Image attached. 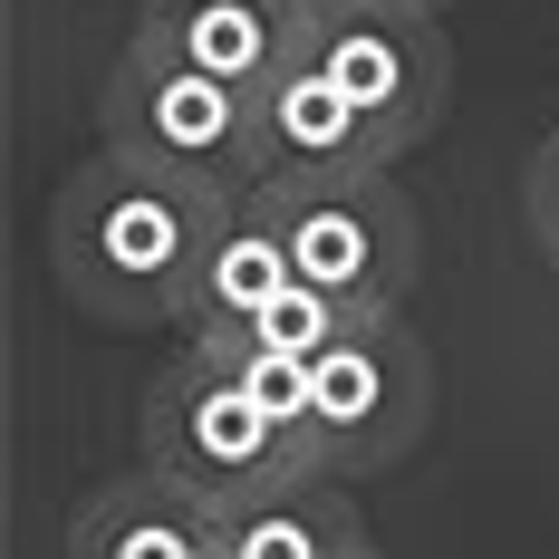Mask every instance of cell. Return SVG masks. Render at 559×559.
Here are the masks:
<instances>
[{"mask_svg": "<svg viewBox=\"0 0 559 559\" xmlns=\"http://www.w3.org/2000/svg\"><path fill=\"white\" fill-rule=\"evenodd\" d=\"M231 203L241 193L213 183V174L97 145L49 203V271L97 329H174L183 337L193 271H203Z\"/></svg>", "mask_w": 559, "mask_h": 559, "instance_id": "6da1fadb", "label": "cell"}, {"mask_svg": "<svg viewBox=\"0 0 559 559\" xmlns=\"http://www.w3.org/2000/svg\"><path fill=\"white\" fill-rule=\"evenodd\" d=\"M97 135L126 145V155H155V165L213 174L231 193H251V183L280 174L271 126H261V87H241L223 68L183 58L155 20H135V39L116 49L107 97H97Z\"/></svg>", "mask_w": 559, "mask_h": 559, "instance_id": "7a4b0ae2", "label": "cell"}, {"mask_svg": "<svg viewBox=\"0 0 559 559\" xmlns=\"http://www.w3.org/2000/svg\"><path fill=\"white\" fill-rule=\"evenodd\" d=\"M271 213L299 251V280H319L347 309H405L425 271V231L405 203V165H280Z\"/></svg>", "mask_w": 559, "mask_h": 559, "instance_id": "3957f363", "label": "cell"}, {"mask_svg": "<svg viewBox=\"0 0 559 559\" xmlns=\"http://www.w3.org/2000/svg\"><path fill=\"white\" fill-rule=\"evenodd\" d=\"M145 463L203 483L223 511L271 492V483H289V473H329L319 444L299 425H280L271 405L231 377V357H213L203 337H183L174 367L145 386Z\"/></svg>", "mask_w": 559, "mask_h": 559, "instance_id": "277c9868", "label": "cell"}, {"mask_svg": "<svg viewBox=\"0 0 559 559\" xmlns=\"http://www.w3.org/2000/svg\"><path fill=\"white\" fill-rule=\"evenodd\" d=\"M435 425V357L405 309H357L319 347V453L329 473H395Z\"/></svg>", "mask_w": 559, "mask_h": 559, "instance_id": "5b68a950", "label": "cell"}, {"mask_svg": "<svg viewBox=\"0 0 559 559\" xmlns=\"http://www.w3.org/2000/svg\"><path fill=\"white\" fill-rule=\"evenodd\" d=\"M319 68L357 107L377 116V135L395 145V165L444 126L453 97V49H444V10H415V0H337L319 10Z\"/></svg>", "mask_w": 559, "mask_h": 559, "instance_id": "8992f818", "label": "cell"}, {"mask_svg": "<svg viewBox=\"0 0 559 559\" xmlns=\"http://www.w3.org/2000/svg\"><path fill=\"white\" fill-rule=\"evenodd\" d=\"M68 559H223V502L165 463H135L68 511Z\"/></svg>", "mask_w": 559, "mask_h": 559, "instance_id": "52a82bcc", "label": "cell"}, {"mask_svg": "<svg viewBox=\"0 0 559 559\" xmlns=\"http://www.w3.org/2000/svg\"><path fill=\"white\" fill-rule=\"evenodd\" d=\"M367 550H377V531L347 492V473H289L223 511V559H367Z\"/></svg>", "mask_w": 559, "mask_h": 559, "instance_id": "ba28073f", "label": "cell"}, {"mask_svg": "<svg viewBox=\"0 0 559 559\" xmlns=\"http://www.w3.org/2000/svg\"><path fill=\"white\" fill-rule=\"evenodd\" d=\"M145 20L183 58L223 68L241 87H271L280 68L309 58V39H319V10L309 0H145Z\"/></svg>", "mask_w": 559, "mask_h": 559, "instance_id": "9c48e42d", "label": "cell"}, {"mask_svg": "<svg viewBox=\"0 0 559 559\" xmlns=\"http://www.w3.org/2000/svg\"><path fill=\"white\" fill-rule=\"evenodd\" d=\"M289 280H299V251H289V231H280L271 193L251 183V193L223 213L213 251H203V271H193L183 337H213V329H231V319H251V309H261V299H280Z\"/></svg>", "mask_w": 559, "mask_h": 559, "instance_id": "30bf717a", "label": "cell"}, {"mask_svg": "<svg viewBox=\"0 0 559 559\" xmlns=\"http://www.w3.org/2000/svg\"><path fill=\"white\" fill-rule=\"evenodd\" d=\"M261 126H271L280 165H395V145L377 135V116L319 68V49L289 58L271 87H261Z\"/></svg>", "mask_w": 559, "mask_h": 559, "instance_id": "8fae6325", "label": "cell"}, {"mask_svg": "<svg viewBox=\"0 0 559 559\" xmlns=\"http://www.w3.org/2000/svg\"><path fill=\"white\" fill-rule=\"evenodd\" d=\"M347 319H357V309H347V299H329L319 280H289L280 299H261L251 319H231V329H213V337H223V347H280V357H319V347H329Z\"/></svg>", "mask_w": 559, "mask_h": 559, "instance_id": "7c38bea8", "label": "cell"}, {"mask_svg": "<svg viewBox=\"0 0 559 559\" xmlns=\"http://www.w3.org/2000/svg\"><path fill=\"white\" fill-rule=\"evenodd\" d=\"M521 223H531V251L559 271V126L540 135V155H531V174H521Z\"/></svg>", "mask_w": 559, "mask_h": 559, "instance_id": "4fadbf2b", "label": "cell"}, {"mask_svg": "<svg viewBox=\"0 0 559 559\" xmlns=\"http://www.w3.org/2000/svg\"><path fill=\"white\" fill-rule=\"evenodd\" d=\"M415 10H453V0H415Z\"/></svg>", "mask_w": 559, "mask_h": 559, "instance_id": "5bb4252c", "label": "cell"}, {"mask_svg": "<svg viewBox=\"0 0 559 559\" xmlns=\"http://www.w3.org/2000/svg\"><path fill=\"white\" fill-rule=\"evenodd\" d=\"M309 10H337V0H309Z\"/></svg>", "mask_w": 559, "mask_h": 559, "instance_id": "9a60e30c", "label": "cell"}]
</instances>
